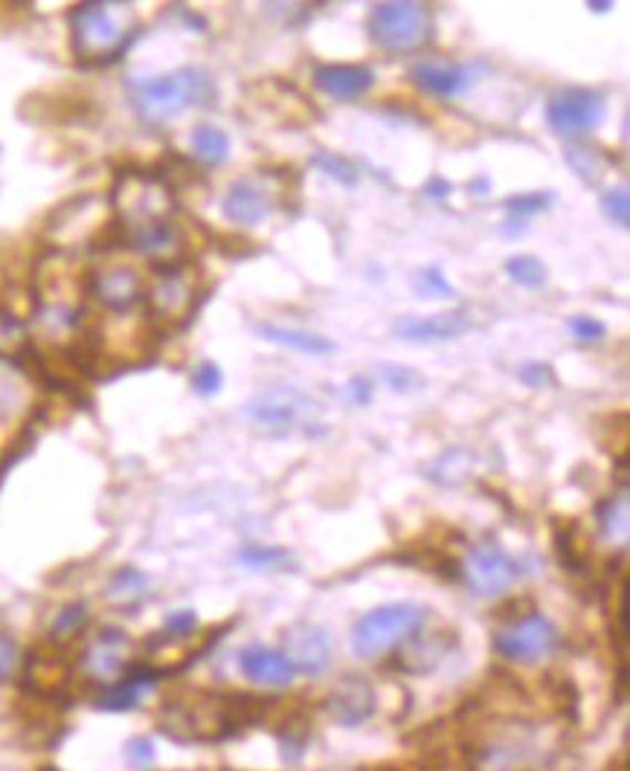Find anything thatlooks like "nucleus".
I'll return each mask as SVG.
<instances>
[{"label":"nucleus","mask_w":630,"mask_h":771,"mask_svg":"<svg viewBox=\"0 0 630 771\" xmlns=\"http://www.w3.org/2000/svg\"><path fill=\"white\" fill-rule=\"evenodd\" d=\"M213 96L216 87L209 76L195 67L131 84V102L146 123H166L172 116L184 114L186 107L207 105Z\"/></svg>","instance_id":"obj_1"},{"label":"nucleus","mask_w":630,"mask_h":771,"mask_svg":"<svg viewBox=\"0 0 630 771\" xmlns=\"http://www.w3.org/2000/svg\"><path fill=\"white\" fill-rule=\"evenodd\" d=\"M114 209L125 236H134L161 223H172L175 198L161 177L146 171H123L114 186Z\"/></svg>","instance_id":"obj_2"},{"label":"nucleus","mask_w":630,"mask_h":771,"mask_svg":"<svg viewBox=\"0 0 630 771\" xmlns=\"http://www.w3.org/2000/svg\"><path fill=\"white\" fill-rule=\"evenodd\" d=\"M427 612L415 604H390L363 615L352 629V649L361 658H378L422 626Z\"/></svg>","instance_id":"obj_3"},{"label":"nucleus","mask_w":630,"mask_h":771,"mask_svg":"<svg viewBox=\"0 0 630 771\" xmlns=\"http://www.w3.org/2000/svg\"><path fill=\"white\" fill-rule=\"evenodd\" d=\"M370 35L386 53H413L431 39V12L422 3H378L370 18Z\"/></svg>","instance_id":"obj_4"},{"label":"nucleus","mask_w":630,"mask_h":771,"mask_svg":"<svg viewBox=\"0 0 630 771\" xmlns=\"http://www.w3.org/2000/svg\"><path fill=\"white\" fill-rule=\"evenodd\" d=\"M73 50L87 62H109L128 41V32L111 12V3H79L70 12Z\"/></svg>","instance_id":"obj_5"},{"label":"nucleus","mask_w":630,"mask_h":771,"mask_svg":"<svg viewBox=\"0 0 630 771\" xmlns=\"http://www.w3.org/2000/svg\"><path fill=\"white\" fill-rule=\"evenodd\" d=\"M555 644H558V633L544 615H529V618L503 624L494 635L497 653L506 656L508 661H517V665H535L552 653Z\"/></svg>","instance_id":"obj_6"},{"label":"nucleus","mask_w":630,"mask_h":771,"mask_svg":"<svg viewBox=\"0 0 630 771\" xmlns=\"http://www.w3.org/2000/svg\"><path fill=\"white\" fill-rule=\"evenodd\" d=\"M520 574V565L508 558L506 551L494 542H479L468 551V558L462 563V577L468 583V588L479 597H497L503 595L515 577Z\"/></svg>","instance_id":"obj_7"},{"label":"nucleus","mask_w":630,"mask_h":771,"mask_svg":"<svg viewBox=\"0 0 630 771\" xmlns=\"http://www.w3.org/2000/svg\"><path fill=\"white\" fill-rule=\"evenodd\" d=\"M605 119V100L592 91H567L558 93L546 105V123L555 134L564 137H578L587 134Z\"/></svg>","instance_id":"obj_8"},{"label":"nucleus","mask_w":630,"mask_h":771,"mask_svg":"<svg viewBox=\"0 0 630 771\" xmlns=\"http://www.w3.org/2000/svg\"><path fill=\"white\" fill-rule=\"evenodd\" d=\"M326 708L343 728L363 726L375 710V690L363 676H343L326 699Z\"/></svg>","instance_id":"obj_9"},{"label":"nucleus","mask_w":630,"mask_h":771,"mask_svg":"<svg viewBox=\"0 0 630 771\" xmlns=\"http://www.w3.org/2000/svg\"><path fill=\"white\" fill-rule=\"evenodd\" d=\"M277 209V191H270L261 177H247L233 184L224 198V215L241 227H256Z\"/></svg>","instance_id":"obj_10"},{"label":"nucleus","mask_w":630,"mask_h":771,"mask_svg":"<svg viewBox=\"0 0 630 771\" xmlns=\"http://www.w3.org/2000/svg\"><path fill=\"white\" fill-rule=\"evenodd\" d=\"M282 656L291 661L293 670L300 667L308 676H320L331 661V644L320 626L297 624L285 635Z\"/></svg>","instance_id":"obj_11"},{"label":"nucleus","mask_w":630,"mask_h":771,"mask_svg":"<svg viewBox=\"0 0 630 771\" xmlns=\"http://www.w3.org/2000/svg\"><path fill=\"white\" fill-rule=\"evenodd\" d=\"M474 325L471 311L436 313V316H407L395 322V336L407 343H445L454 336L468 334Z\"/></svg>","instance_id":"obj_12"},{"label":"nucleus","mask_w":630,"mask_h":771,"mask_svg":"<svg viewBox=\"0 0 630 771\" xmlns=\"http://www.w3.org/2000/svg\"><path fill=\"white\" fill-rule=\"evenodd\" d=\"M91 293L96 296V302L109 308V311L123 313L143 302L146 288H143L140 275L131 268H105L93 273Z\"/></svg>","instance_id":"obj_13"},{"label":"nucleus","mask_w":630,"mask_h":771,"mask_svg":"<svg viewBox=\"0 0 630 771\" xmlns=\"http://www.w3.org/2000/svg\"><path fill=\"white\" fill-rule=\"evenodd\" d=\"M314 84L317 91H323L331 100L354 102L361 100L363 93H370L375 73L361 64H323L314 70Z\"/></svg>","instance_id":"obj_14"},{"label":"nucleus","mask_w":630,"mask_h":771,"mask_svg":"<svg viewBox=\"0 0 630 771\" xmlns=\"http://www.w3.org/2000/svg\"><path fill=\"white\" fill-rule=\"evenodd\" d=\"M148 302H152L154 316L161 320H180L189 305H193V284L186 279V273L180 268H166L157 282H154L152 293H148Z\"/></svg>","instance_id":"obj_15"},{"label":"nucleus","mask_w":630,"mask_h":771,"mask_svg":"<svg viewBox=\"0 0 630 771\" xmlns=\"http://www.w3.org/2000/svg\"><path fill=\"white\" fill-rule=\"evenodd\" d=\"M302 409V397L288 389H270L247 406V415L268 433H288L297 424Z\"/></svg>","instance_id":"obj_16"},{"label":"nucleus","mask_w":630,"mask_h":771,"mask_svg":"<svg viewBox=\"0 0 630 771\" xmlns=\"http://www.w3.org/2000/svg\"><path fill=\"white\" fill-rule=\"evenodd\" d=\"M239 667L247 679L256 681V685H265V688H288L293 681V665L282 653L268 647H247L239 656Z\"/></svg>","instance_id":"obj_17"},{"label":"nucleus","mask_w":630,"mask_h":771,"mask_svg":"<svg viewBox=\"0 0 630 771\" xmlns=\"http://www.w3.org/2000/svg\"><path fill=\"white\" fill-rule=\"evenodd\" d=\"M454 644V635L447 629H415L410 638H404L401 647V665L410 673H427L447 656V649Z\"/></svg>","instance_id":"obj_18"},{"label":"nucleus","mask_w":630,"mask_h":771,"mask_svg":"<svg viewBox=\"0 0 630 771\" xmlns=\"http://www.w3.org/2000/svg\"><path fill=\"white\" fill-rule=\"evenodd\" d=\"M125 649L128 638L120 629H105L96 635V642L85 653V670L93 679H111L125 667Z\"/></svg>","instance_id":"obj_19"},{"label":"nucleus","mask_w":630,"mask_h":771,"mask_svg":"<svg viewBox=\"0 0 630 771\" xmlns=\"http://www.w3.org/2000/svg\"><path fill=\"white\" fill-rule=\"evenodd\" d=\"M410 79H413L415 87H422L424 93L431 96H456L471 84V67H451V64H433L422 62L410 70Z\"/></svg>","instance_id":"obj_20"},{"label":"nucleus","mask_w":630,"mask_h":771,"mask_svg":"<svg viewBox=\"0 0 630 771\" xmlns=\"http://www.w3.org/2000/svg\"><path fill=\"white\" fill-rule=\"evenodd\" d=\"M154 673L146 670V667H134V670L125 673V679L120 685H114L111 690L100 696V708L102 710H131L137 708L140 699L146 690L154 688Z\"/></svg>","instance_id":"obj_21"},{"label":"nucleus","mask_w":630,"mask_h":771,"mask_svg":"<svg viewBox=\"0 0 630 771\" xmlns=\"http://www.w3.org/2000/svg\"><path fill=\"white\" fill-rule=\"evenodd\" d=\"M256 334L261 340H268L273 345H282V348H293L300 354H311V357H326V354L334 352V343L326 340V336L314 334V331H300V329H277V325H259Z\"/></svg>","instance_id":"obj_22"},{"label":"nucleus","mask_w":630,"mask_h":771,"mask_svg":"<svg viewBox=\"0 0 630 771\" xmlns=\"http://www.w3.org/2000/svg\"><path fill=\"white\" fill-rule=\"evenodd\" d=\"M564 157H567V163L572 166V171H576L581 180H587V184H599L601 177L608 175V157H605L599 148L587 146V143H572V146H567Z\"/></svg>","instance_id":"obj_23"},{"label":"nucleus","mask_w":630,"mask_h":771,"mask_svg":"<svg viewBox=\"0 0 630 771\" xmlns=\"http://www.w3.org/2000/svg\"><path fill=\"white\" fill-rule=\"evenodd\" d=\"M546 207H552V195L549 191H531V195H517L506 204V232L508 236H517V232L526 227L529 218H535L538 212H544Z\"/></svg>","instance_id":"obj_24"},{"label":"nucleus","mask_w":630,"mask_h":771,"mask_svg":"<svg viewBox=\"0 0 630 771\" xmlns=\"http://www.w3.org/2000/svg\"><path fill=\"white\" fill-rule=\"evenodd\" d=\"M193 152L207 166H216V163H224L230 157V137L216 125H198L193 131Z\"/></svg>","instance_id":"obj_25"},{"label":"nucleus","mask_w":630,"mask_h":771,"mask_svg":"<svg viewBox=\"0 0 630 771\" xmlns=\"http://www.w3.org/2000/svg\"><path fill=\"white\" fill-rule=\"evenodd\" d=\"M506 273L512 282L523 284V288H531V291L546 282V268L535 256H515V259H508Z\"/></svg>","instance_id":"obj_26"},{"label":"nucleus","mask_w":630,"mask_h":771,"mask_svg":"<svg viewBox=\"0 0 630 771\" xmlns=\"http://www.w3.org/2000/svg\"><path fill=\"white\" fill-rule=\"evenodd\" d=\"M27 348V325L16 313L0 311V357H16Z\"/></svg>","instance_id":"obj_27"},{"label":"nucleus","mask_w":630,"mask_h":771,"mask_svg":"<svg viewBox=\"0 0 630 771\" xmlns=\"http://www.w3.org/2000/svg\"><path fill=\"white\" fill-rule=\"evenodd\" d=\"M599 522H601V534L608 536V540H616V536L628 534V497L619 493L616 499H610V502L599 511Z\"/></svg>","instance_id":"obj_28"},{"label":"nucleus","mask_w":630,"mask_h":771,"mask_svg":"<svg viewBox=\"0 0 630 771\" xmlns=\"http://www.w3.org/2000/svg\"><path fill=\"white\" fill-rule=\"evenodd\" d=\"M241 565L247 569H256V572H273V569H285L288 565V551L282 549H261V545H247L245 551H239Z\"/></svg>","instance_id":"obj_29"},{"label":"nucleus","mask_w":630,"mask_h":771,"mask_svg":"<svg viewBox=\"0 0 630 771\" xmlns=\"http://www.w3.org/2000/svg\"><path fill=\"white\" fill-rule=\"evenodd\" d=\"M311 163H314L320 171H326L329 177H334L338 184L343 186L358 184V168H354L349 160H343V157H334V154L329 152H317L314 157H311Z\"/></svg>","instance_id":"obj_30"},{"label":"nucleus","mask_w":630,"mask_h":771,"mask_svg":"<svg viewBox=\"0 0 630 771\" xmlns=\"http://www.w3.org/2000/svg\"><path fill=\"white\" fill-rule=\"evenodd\" d=\"M109 595L114 597V601H134V597L146 595V577L140 572H134V569H125V572H120L114 577Z\"/></svg>","instance_id":"obj_31"},{"label":"nucleus","mask_w":630,"mask_h":771,"mask_svg":"<svg viewBox=\"0 0 630 771\" xmlns=\"http://www.w3.org/2000/svg\"><path fill=\"white\" fill-rule=\"evenodd\" d=\"M415 291L422 293V296H431V299L454 296V288L447 284V279L442 275V270L438 268H427L415 275Z\"/></svg>","instance_id":"obj_32"},{"label":"nucleus","mask_w":630,"mask_h":771,"mask_svg":"<svg viewBox=\"0 0 630 771\" xmlns=\"http://www.w3.org/2000/svg\"><path fill=\"white\" fill-rule=\"evenodd\" d=\"M381 381H384L386 386L395 392H413L424 383L419 372H413V368H404V366H381Z\"/></svg>","instance_id":"obj_33"},{"label":"nucleus","mask_w":630,"mask_h":771,"mask_svg":"<svg viewBox=\"0 0 630 771\" xmlns=\"http://www.w3.org/2000/svg\"><path fill=\"white\" fill-rule=\"evenodd\" d=\"M601 212L608 215L610 221L619 223V227H628L630 223V200L624 189H613L601 198Z\"/></svg>","instance_id":"obj_34"},{"label":"nucleus","mask_w":630,"mask_h":771,"mask_svg":"<svg viewBox=\"0 0 630 771\" xmlns=\"http://www.w3.org/2000/svg\"><path fill=\"white\" fill-rule=\"evenodd\" d=\"M224 386V377H221V368L216 366V363H204V366L198 368L193 375V389L198 392L200 397H213L218 389Z\"/></svg>","instance_id":"obj_35"},{"label":"nucleus","mask_w":630,"mask_h":771,"mask_svg":"<svg viewBox=\"0 0 630 771\" xmlns=\"http://www.w3.org/2000/svg\"><path fill=\"white\" fill-rule=\"evenodd\" d=\"M87 621V612L85 606H68V609H62V615L55 618L53 633L59 635V638H68V635H76L79 629H82V624Z\"/></svg>","instance_id":"obj_36"},{"label":"nucleus","mask_w":630,"mask_h":771,"mask_svg":"<svg viewBox=\"0 0 630 771\" xmlns=\"http://www.w3.org/2000/svg\"><path fill=\"white\" fill-rule=\"evenodd\" d=\"M569 331H572V336L581 340V343H599L601 336L608 334V329H605L599 320H592V316H572V320H569Z\"/></svg>","instance_id":"obj_37"},{"label":"nucleus","mask_w":630,"mask_h":771,"mask_svg":"<svg viewBox=\"0 0 630 771\" xmlns=\"http://www.w3.org/2000/svg\"><path fill=\"white\" fill-rule=\"evenodd\" d=\"M125 760H128V765H134V769H148V765L154 763V746L148 737H134V740H128V746H125Z\"/></svg>","instance_id":"obj_38"},{"label":"nucleus","mask_w":630,"mask_h":771,"mask_svg":"<svg viewBox=\"0 0 630 771\" xmlns=\"http://www.w3.org/2000/svg\"><path fill=\"white\" fill-rule=\"evenodd\" d=\"M517 377H520L523 383H529V386H555L552 368L544 366V363H529V366H523L520 372H517Z\"/></svg>","instance_id":"obj_39"},{"label":"nucleus","mask_w":630,"mask_h":771,"mask_svg":"<svg viewBox=\"0 0 630 771\" xmlns=\"http://www.w3.org/2000/svg\"><path fill=\"white\" fill-rule=\"evenodd\" d=\"M195 626H198V618H195L193 609H180L166 618V633L169 635H189Z\"/></svg>","instance_id":"obj_40"},{"label":"nucleus","mask_w":630,"mask_h":771,"mask_svg":"<svg viewBox=\"0 0 630 771\" xmlns=\"http://www.w3.org/2000/svg\"><path fill=\"white\" fill-rule=\"evenodd\" d=\"M18 647L9 635H0V679H7L9 673L16 670Z\"/></svg>","instance_id":"obj_41"},{"label":"nucleus","mask_w":630,"mask_h":771,"mask_svg":"<svg viewBox=\"0 0 630 771\" xmlns=\"http://www.w3.org/2000/svg\"><path fill=\"white\" fill-rule=\"evenodd\" d=\"M370 383H366V377H354L352 383H349V397H352L354 404H370Z\"/></svg>","instance_id":"obj_42"},{"label":"nucleus","mask_w":630,"mask_h":771,"mask_svg":"<svg viewBox=\"0 0 630 771\" xmlns=\"http://www.w3.org/2000/svg\"><path fill=\"white\" fill-rule=\"evenodd\" d=\"M424 191H427L431 198H445L447 191H451V184H445V180H433V184L424 186Z\"/></svg>","instance_id":"obj_43"}]
</instances>
